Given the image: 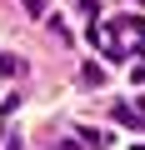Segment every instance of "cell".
<instances>
[{
  "instance_id": "1",
  "label": "cell",
  "mask_w": 145,
  "mask_h": 150,
  "mask_svg": "<svg viewBox=\"0 0 145 150\" xmlns=\"http://www.w3.org/2000/svg\"><path fill=\"white\" fill-rule=\"evenodd\" d=\"M90 40L105 50V60L125 65V55H145V20L140 15H120V20H95Z\"/></svg>"
},
{
  "instance_id": "2",
  "label": "cell",
  "mask_w": 145,
  "mask_h": 150,
  "mask_svg": "<svg viewBox=\"0 0 145 150\" xmlns=\"http://www.w3.org/2000/svg\"><path fill=\"white\" fill-rule=\"evenodd\" d=\"M80 80H85V85H100V80H105V70L90 60V65H80Z\"/></svg>"
},
{
  "instance_id": "3",
  "label": "cell",
  "mask_w": 145,
  "mask_h": 150,
  "mask_svg": "<svg viewBox=\"0 0 145 150\" xmlns=\"http://www.w3.org/2000/svg\"><path fill=\"white\" fill-rule=\"evenodd\" d=\"M25 5H30V15H40V10H45V0H25Z\"/></svg>"
}]
</instances>
